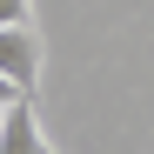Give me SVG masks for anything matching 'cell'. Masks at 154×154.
<instances>
[{
  "label": "cell",
  "mask_w": 154,
  "mask_h": 154,
  "mask_svg": "<svg viewBox=\"0 0 154 154\" xmlns=\"http://www.w3.org/2000/svg\"><path fill=\"white\" fill-rule=\"evenodd\" d=\"M7 100H20V87L7 81V74H0V107H7Z\"/></svg>",
  "instance_id": "obj_4"
},
{
  "label": "cell",
  "mask_w": 154,
  "mask_h": 154,
  "mask_svg": "<svg viewBox=\"0 0 154 154\" xmlns=\"http://www.w3.org/2000/svg\"><path fill=\"white\" fill-rule=\"evenodd\" d=\"M0 27H34V0H0Z\"/></svg>",
  "instance_id": "obj_3"
},
{
  "label": "cell",
  "mask_w": 154,
  "mask_h": 154,
  "mask_svg": "<svg viewBox=\"0 0 154 154\" xmlns=\"http://www.w3.org/2000/svg\"><path fill=\"white\" fill-rule=\"evenodd\" d=\"M0 154H54V141L34 121V94H20V100L0 107Z\"/></svg>",
  "instance_id": "obj_1"
},
{
  "label": "cell",
  "mask_w": 154,
  "mask_h": 154,
  "mask_svg": "<svg viewBox=\"0 0 154 154\" xmlns=\"http://www.w3.org/2000/svg\"><path fill=\"white\" fill-rule=\"evenodd\" d=\"M0 74L20 94L40 87V40H34V27H0Z\"/></svg>",
  "instance_id": "obj_2"
}]
</instances>
